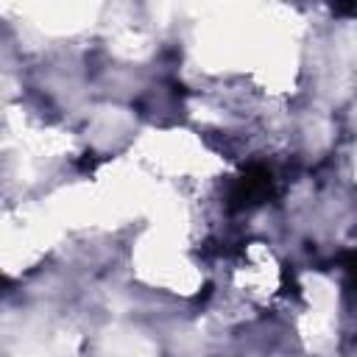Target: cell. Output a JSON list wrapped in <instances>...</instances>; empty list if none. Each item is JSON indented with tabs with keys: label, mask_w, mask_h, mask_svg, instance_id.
<instances>
[{
	"label": "cell",
	"mask_w": 357,
	"mask_h": 357,
	"mask_svg": "<svg viewBox=\"0 0 357 357\" xmlns=\"http://www.w3.org/2000/svg\"><path fill=\"white\" fill-rule=\"evenodd\" d=\"M273 195V173L265 165H251L231 187L229 192V206L234 212L251 209L257 204H265Z\"/></svg>",
	"instance_id": "obj_1"
},
{
	"label": "cell",
	"mask_w": 357,
	"mask_h": 357,
	"mask_svg": "<svg viewBox=\"0 0 357 357\" xmlns=\"http://www.w3.org/2000/svg\"><path fill=\"white\" fill-rule=\"evenodd\" d=\"M343 268H346V276H349V284L357 290V248L354 251H349L346 257H343Z\"/></svg>",
	"instance_id": "obj_2"
}]
</instances>
